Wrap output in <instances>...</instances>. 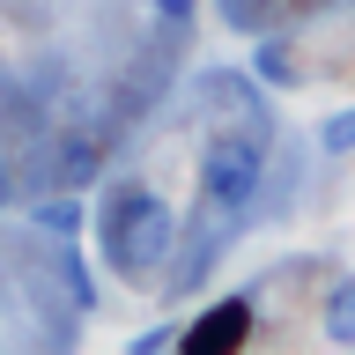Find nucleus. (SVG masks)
<instances>
[{"mask_svg":"<svg viewBox=\"0 0 355 355\" xmlns=\"http://www.w3.org/2000/svg\"><path fill=\"white\" fill-rule=\"evenodd\" d=\"M222 15L237 22V30H252V22H259V15H266V0H222Z\"/></svg>","mask_w":355,"mask_h":355,"instance_id":"9","label":"nucleus"},{"mask_svg":"<svg viewBox=\"0 0 355 355\" xmlns=\"http://www.w3.org/2000/svg\"><path fill=\"white\" fill-rule=\"evenodd\" d=\"M37 230L74 237V230H82V200H44V207H37Z\"/></svg>","mask_w":355,"mask_h":355,"instance_id":"6","label":"nucleus"},{"mask_svg":"<svg viewBox=\"0 0 355 355\" xmlns=\"http://www.w3.org/2000/svg\"><path fill=\"white\" fill-rule=\"evenodd\" d=\"M244 333H252V296H230V304L200 311L193 326L171 333V340H178V355H237Z\"/></svg>","mask_w":355,"mask_h":355,"instance_id":"3","label":"nucleus"},{"mask_svg":"<svg viewBox=\"0 0 355 355\" xmlns=\"http://www.w3.org/2000/svg\"><path fill=\"white\" fill-rule=\"evenodd\" d=\"M163 348H171V333L155 326V333H141V340H133V348H126V355H163Z\"/></svg>","mask_w":355,"mask_h":355,"instance_id":"11","label":"nucleus"},{"mask_svg":"<svg viewBox=\"0 0 355 355\" xmlns=\"http://www.w3.org/2000/svg\"><path fill=\"white\" fill-rule=\"evenodd\" d=\"M104 252H111V266L126 282H148L155 266L178 252V215L155 193H141V185H119L111 215H104Z\"/></svg>","mask_w":355,"mask_h":355,"instance_id":"1","label":"nucleus"},{"mask_svg":"<svg viewBox=\"0 0 355 355\" xmlns=\"http://www.w3.org/2000/svg\"><path fill=\"white\" fill-rule=\"evenodd\" d=\"M200 185H207V200H215L222 215H252V200H259V141H244V133L207 141Z\"/></svg>","mask_w":355,"mask_h":355,"instance_id":"2","label":"nucleus"},{"mask_svg":"<svg viewBox=\"0 0 355 355\" xmlns=\"http://www.w3.org/2000/svg\"><path fill=\"white\" fill-rule=\"evenodd\" d=\"M259 74H266L274 89H288V82H296V67H288V52H282V44H259Z\"/></svg>","mask_w":355,"mask_h":355,"instance_id":"8","label":"nucleus"},{"mask_svg":"<svg viewBox=\"0 0 355 355\" xmlns=\"http://www.w3.org/2000/svg\"><path fill=\"white\" fill-rule=\"evenodd\" d=\"M8 200H15V171H8V163H0V207H8Z\"/></svg>","mask_w":355,"mask_h":355,"instance_id":"12","label":"nucleus"},{"mask_svg":"<svg viewBox=\"0 0 355 355\" xmlns=\"http://www.w3.org/2000/svg\"><path fill=\"white\" fill-rule=\"evenodd\" d=\"M318 148H326V155H355V104L333 111L326 126H318Z\"/></svg>","mask_w":355,"mask_h":355,"instance_id":"5","label":"nucleus"},{"mask_svg":"<svg viewBox=\"0 0 355 355\" xmlns=\"http://www.w3.org/2000/svg\"><path fill=\"white\" fill-rule=\"evenodd\" d=\"M96 171V141H67L60 148V178H89Z\"/></svg>","mask_w":355,"mask_h":355,"instance_id":"7","label":"nucleus"},{"mask_svg":"<svg viewBox=\"0 0 355 355\" xmlns=\"http://www.w3.org/2000/svg\"><path fill=\"white\" fill-rule=\"evenodd\" d=\"M193 8H200V0H155V15H163V22H193Z\"/></svg>","mask_w":355,"mask_h":355,"instance_id":"10","label":"nucleus"},{"mask_svg":"<svg viewBox=\"0 0 355 355\" xmlns=\"http://www.w3.org/2000/svg\"><path fill=\"white\" fill-rule=\"evenodd\" d=\"M318 318H326V340L355 348V274H348V282H340V288L326 296V311H318Z\"/></svg>","mask_w":355,"mask_h":355,"instance_id":"4","label":"nucleus"}]
</instances>
